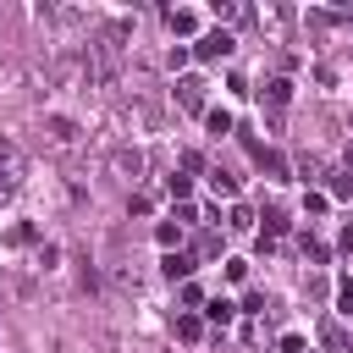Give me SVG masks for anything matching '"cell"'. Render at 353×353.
Returning <instances> with one entry per match:
<instances>
[{"instance_id":"1","label":"cell","mask_w":353,"mask_h":353,"mask_svg":"<svg viewBox=\"0 0 353 353\" xmlns=\"http://www.w3.org/2000/svg\"><path fill=\"white\" fill-rule=\"evenodd\" d=\"M127 22H105L99 33H94V44L83 50V72H88V83H110L116 72H121V50H127Z\"/></svg>"},{"instance_id":"2","label":"cell","mask_w":353,"mask_h":353,"mask_svg":"<svg viewBox=\"0 0 353 353\" xmlns=\"http://www.w3.org/2000/svg\"><path fill=\"white\" fill-rule=\"evenodd\" d=\"M232 50H237V39H232L226 28H210V33H199V44H193L199 61H226Z\"/></svg>"},{"instance_id":"3","label":"cell","mask_w":353,"mask_h":353,"mask_svg":"<svg viewBox=\"0 0 353 353\" xmlns=\"http://www.w3.org/2000/svg\"><path fill=\"white\" fill-rule=\"evenodd\" d=\"M44 143L72 149V143H77V121H72V116H44Z\"/></svg>"},{"instance_id":"4","label":"cell","mask_w":353,"mask_h":353,"mask_svg":"<svg viewBox=\"0 0 353 353\" xmlns=\"http://www.w3.org/2000/svg\"><path fill=\"white\" fill-rule=\"evenodd\" d=\"M160 270H165L171 281H188V276L199 270V254H188V248H171V254L160 259Z\"/></svg>"},{"instance_id":"5","label":"cell","mask_w":353,"mask_h":353,"mask_svg":"<svg viewBox=\"0 0 353 353\" xmlns=\"http://www.w3.org/2000/svg\"><path fill=\"white\" fill-rule=\"evenodd\" d=\"M248 154L259 160V171H265V176H276V182H287V171H292V165H287V160H281L276 149H265V143H248Z\"/></svg>"},{"instance_id":"6","label":"cell","mask_w":353,"mask_h":353,"mask_svg":"<svg viewBox=\"0 0 353 353\" xmlns=\"http://www.w3.org/2000/svg\"><path fill=\"white\" fill-rule=\"evenodd\" d=\"M165 28H171L176 39H188V33H199V11H188V6H165Z\"/></svg>"},{"instance_id":"7","label":"cell","mask_w":353,"mask_h":353,"mask_svg":"<svg viewBox=\"0 0 353 353\" xmlns=\"http://www.w3.org/2000/svg\"><path fill=\"white\" fill-rule=\"evenodd\" d=\"M176 105L182 110H204V77H176Z\"/></svg>"},{"instance_id":"8","label":"cell","mask_w":353,"mask_h":353,"mask_svg":"<svg viewBox=\"0 0 353 353\" xmlns=\"http://www.w3.org/2000/svg\"><path fill=\"white\" fill-rule=\"evenodd\" d=\"M110 171H116L121 182H138V171H143V154H138V149H116V154H110Z\"/></svg>"},{"instance_id":"9","label":"cell","mask_w":353,"mask_h":353,"mask_svg":"<svg viewBox=\"0 0 353 353\" xmlns=\"http://www.w3.org/2000/svg\"><path fill=\"white\" fill-rule=\"evenodd\" d=\"M0 176H6V182H17V176H22V154H17V143H11V138H0Z\"/></svg>"},{"instance_id":"10","label":"cell","mask_w":353,"mask_h":353,"mask_svg":"<svg viewBox=\"0 0 353 353\" xmlns=\"http://www.w3.org/2000/svg\"><path fill=\"white\" fill-rule=\"evenodd\" d=\"M287 99H292V83H287V77H270V83H265V105H270V110H281Z\"/></svg>"},{"instance_id":"11","label":"cell","mask_w":353,"mask_h":353,"mask_svg":"<svg viewBox=\"0 0 353 353\" xmlns=\"http://www.w3.org/2000/svg\"><path fill=\"white\" fill-rule=\"evenodd\" d=\"M320 342H325L331 353H347V347H353V342H347V331H342L336 320H325V325H320Z\"/></svg>"},{"instance_id":"12","label":"cell","mask_w":353,"mask_h":353,"mask_svg":"<svg viewBox=\"0 0 353 353\" xmlns=\"http://www.w3.org/2000/svg\"><path fill=\"white\" fill-rule=\"evenodd\" d=\"M232 314H237V309H232L226 298H210V303H204V320H210V325H232Z\"/></svg>"},{"instance_id":"13","label":"cell","mask_w":353,"mask_h":353,"mask_svg":"<svg viewBox=\"0 0 353 353\" xmlns=\"http://www.w3.org/2000/svg\"><path fill=\"white\" fill-rule=\"evenodd\" d=\"M210 188H215L221 199H237V176H232V171H221V165L210 171Z\"/></svg>"},{"instance_id":"14","label":"cell","mask_w":353,"mask_h":353,"mask_svg":"<svg viewBox=\"0 0 353 353\" xmlns=\"http://www.w3.org/2000/svg\"><path fill=\"white\" fill-rule=\"evenodd\" d=\"M226 226H232V232H254V210H248V204H232V210H226Z\"/></svg>"},{"instance_id":"15","label":"cell","mask_w":353,"mask_h":353,"mask_svg":"<svg viewBox=\"0 0 353 353\" xmlns=\"http://www.w3.org/2000/svg\"><path fill=\"white\" fill-rule=\"evenodd\" d=\"M176 336H182V342H199V336H204V320H199V314H176Z\"/></svg>"},{"instance_id":"16","label":"cell","mask_w":353,"mask_h":353,"mask_svg":"<svg viewBox=\"0 0 353 353\" xmlns=\"http://www.w3.org/2000/svg\"><path fill=\"white\" fill-rule=\"evenodd\" d=\"M176 237H182V226H176V221H160V226H154V243H160L165 254L176 248Z\"/></svg>"},{"instance_id":"17","label":"cell","mask_w":353,"mask_h":353,"mask_svg":"<svg viewBox=\"0 0 353 353\" xmlns=\"http://www.w3.org/2000/svg\"><path fill=\"white\" fill-rule=\"evenodd\" d=\"M188 188H193V176H176V171L165 176V193H171L176 204H188Z\"/></svg>"},{"instance_id":"18","label":"cell","mask_w":353,"mask_h":353,"mask_svg":"<svg viewBox=\"0 0 353 353\" xmlns=\"http://www.w3.org/2000/svg\"><path fill=\"white\" fill-rule=\"evenodd\" d=\"M33 237H39V232H33V226H28V221H17V226H11V232H6V243H11V248H28V243H33Z\"/></svg>"},{"instance_id":"19","label":"cell","mask_w":353,"mask_h":353,"mask_svg":"<svg viewBox=\"0 0 353 353\" xmlns=\"http://www.w3.org/2000/svg\"><path fill=\"white\" fill-rule=\"evenodd\" d=\"M331 199H353V171H331Z\"/></svg>"},{"instance_id":"20","label":"cell","mask_w":353,"mask_h":353,"mask_svg":"<svg viewBox=\"0 0 353 353\" xmlns=\"http://www.w3.org/2000/svg\"><path fill=\"white\" fill-rule=\"evenodd\" d=\"M193 254H199V259H215V254H221V232H204V237H199V248H193Z\"/></svg>"},{"instance_id":"21","label":"cell","mask_w":353,"mask_h":353,"mask_svg":"<svg viewBox=\"0 0 353 353\" xmlns=\"http://www.w3.org/2000/svg\"><path fill=\"white\" fill-rule=\"evenodd\" d=\"M204 171V154L199 149H182V176H199Z\"/></svg>"},{"instance_id":"22","label":"cell","mask_w":353,"mask_h":353,"mask_svg":"<svg viewBox=\"0 0 353 353\" xmlns=\"http://www.w3.org/2000/svg\"><path fill=\"white\" fill-rule=\"evenodd\" d=\"M303 254H309V259H314V265H325V259H331V248H325V243H320V237H303Z\"/></svg>"},{"instance_id":"23","label":"cell","mask_w":353,"mask_h":353,"mask_svg":"<svg viewBox=\"0 0 353 353\" xmlns=\"http://www.w3.org/2000/svg\"><path fill=\"white\" fill-rule=\"evenodd\" d=\"M336 303H342V314H353V276L336 281Z\"/></svg>"},{"instance_id":"24","label":"cell","mask_w":353,"mask_h":353,"mask_svg":"<svg viewBox=\"0 0 353 353\" xmlns=\"http://www.w3.org/2000/svg\"><path fill=\"white\" fill-rule=\"evenodd\" d=\"M215 17H221V22H237L243 6H237V0H215Z\"/></svg>"},{"instance_id":"25","label":"cell","mask_w":353,"mask_h":353,"mask_svg":"<svg viewBox=\"0 0 353 353\" xmlns=\"http://www.w3.org/2000/svg\"><path fill=\"white\" fill-rule=\"evenodd\" d=\"M204 121H210V132H232V116H226V110H210Z\"/></svg>"},{"instance_id":"26","label":"cell","mask_w":353,"mask_h":353,"mask_svg":"<svg viewBox=\"0 0 353 353\" xmlns=\"http://www.w3.org/2000/svg\"><path fill=\"white\" fill-rule=\"evenodd\" d=\"M127 210H132V215H149V210H154V199H149V193H132V199H127Z\"/></svg>"},{"instance_id":"27","label":"cell","mask_w":353,"mask_h":353,"mask_svg":"<svg viewBox=\"0 0 353 353\" xmlns=\"http://www.w3.org/2000/svg\"><path fill=\"white\" fill-rule=\"evenodd\" d=\"M171 221H176V226H193V221H199V204H176V215H171Z\"/></svg>"},{"instance_id":"28","label":"cell","mask_w":353,"mask_h":353,"mask_svg":"<svg viewBox=\"0 0 353 353\" xmlns=\"http://www.w3.org/2000/svg\"><path fill=\"white\" fill-rule=\"evenodd\" d=\"M182 303H188V309H204V292H199L193 281H182Z\"/></svg>"},{"instance_id":"29","label":"cell","mask_w":353,"mask_h":353,"mask_svg":"<svg viewBox=\"0 0 353 353\" xmlns=\"http://www.w3.org/2000/svg\"><path fill=\"white\" fill-rule=\"evenodd\" d=\"M325 199H331V193H309V199H303V215H320V210H325Z\"/></svg>"},{"instance_id":"30","label":"cell","mask_w":353,"mask_h":353,"mask_svg":"<svg viewBox=\"0 0 353 353\" xmlns=\"http://www.w3.org/2000/svg\"><path fill=\"white\" fill-rule=\"evenodd\" d=\"M226 281H248V265L243 259H226Z\"/></svg>"},{"instance_id":"31","label":"cell","mask_w":353,"mask_h":353,"mask_svg":"<svg viewBox=\"0 0 353 353\" xmlns=\"http://www.w3.org/2000/svg\"><path fill=\"white\" fill-rule=\"evenodd\" d=\"M281 353H309V347H303V336H281Z\"/></svg>"},{"instance_id":"32","label":"cell","mask_w":353,"mask_h":353,"mask_svg":"<svg viewBox=\"0 0 353 353\" xmlns=\"http://www.w3.org/2000/svg\"><path fill=\"white\" fill-rule=\"evenodd\" d=\"M11 193H17V182H6V176H0V204H11Z\"/></svg>"},{"instance_id":"33","label":"cell","mask_w":353,"mask_h":353,"mask_svg":"<svg viewBox=\"0 0 353 353\" xmlns=\"http://www.w3.org/2000/svg\"><path fill=\"white\" fill-rule=\"evenodd\" d=\"M342 248H347V254H353V226H342Z\"/></svg>"},{"instance_id":"34","label":"cell","mask_w":353,"mask_h":353,"mask_svg":"<svg viewBox=\"0 0 353 353\" xmlns=\"http://www.w3.org/2000/svg\"><path fill=\"white\" fill-rule=\"evenodd\" d=\"M342 171H353V143H347V149H342Z\"/></svg>"}]
</instances>
